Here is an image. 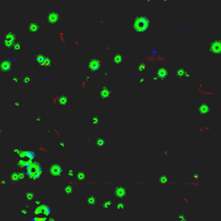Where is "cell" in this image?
I'll return each instance as SVG.
<instances>
[{
	"mask_svg": "<svg viewBox=\"0 0 221 221\" xmlns=\"http://www.w3.org/2000/svg\"><path fill=\"white\" fill-rule=\"evenodd\" d=\"M126 189L124 186H117L115 187L114 191L113 192V194L116 198L123 200L126 196Z\"/></svg>",
	"mask_w": 221,
	"mask_h": 221,
	"instance_id": "1",
	"label": "cell"
},
{
	"mask_svg": "<svg viewBox=\"0 0 221 221\" xmlns=\"http://www.w3.org/2000/svg\"><path fill=\"white\" fill-rule=\"evenodd\" d=\"M60 15L55 11L51 10L47 16V21L51 25H55L60 19Z\"/></svg>",
	"mask_w": 221,
	"mask_h": 221,
	"instance_id": "2",
	"label": "cell"
},
{
	"mask_svg": "<svg viewBox=\"0 0 221 221\" xmlns=\"http://www.w3.org/2000/svg\"><path fill=\"white\" fill-rule=\"evenodd\" d=\"M111 95H112V92H111L110 89L107 87L106 86H104L103 87H101L100 91H99V96L101 100H107L109 98H110Z\"/></svg>",
	"mask_w": 221,
	"mask_h": 221,
	"instance_id": "3",
	"label": "cell"
},
{
	"mask_svg": "<svg viewBox=\"0 0 221 221\" xmlns=\"http://www.w3.org/2000/svg\"><path fill=\"white\" fill-rule=\"evenodd\" d=\"M212 112L210 105L208 103H202L198 107V114L200 115H206L210 114Z\"/></svg>",
	"mask_w": 221,
	"mask_h": 221,
	"instance_id": "4",
	"label": "cell"
},
{
	"mask_svg": "<svg viewBox=\"0 0 221 221\" xmlns=\"http://www.w3.org/2000/svg\"><path fill=\"white\" fill-rule=\"evenodd\" d=\"M40 29V26L37 23L35 22V21H32L31 23H29V26H28V29L30 33H35L38 32Z\"/></svg>",
	"mask_w": 221,
	"mask_h": 221,
	"instance_id": "5",
	"label": "cell"
},
{
	"mask_svg": "<svg viewBox=\"0 0 221 221\" xmlns=\"http://www.w3.org/2000/svg\"><path fill=\"white\" fill-rule=\"evenodd\" d=\"M86 203L89 206H95L97 204V197L94 195H89L86 198Z\"/></svg>",
	"mask_w": 221,
	"mask_h": 221,
	"instance_id": "6",
	"label": "cell"
},
{
	"mask_svg": "<svg viewBox=\"0 0 221 221\" xmlns=\"http://www.w3.org/2000/svg\"><path fill=\"white\" fill-rule=\"evenodd\" d=\"M168 75V73H167V70L165 69H160L159 70H158L157 73V77L158 78L159 80H165V79H166Z\"/></svg>",
	"mask_w": 221,
	"mask_h": 221,
	"instance_id": "7",
	"label": "cell"
},
{
	"mask_svg": "<svg viewBox=\"0 0 221 221\" xmlns=\"http://www.w3.org/2000/svg\"><path fill=\"white\" fill-rule=\"evenodd\" d=\"M91 124L94 126H98L101 122V116L99 115H93L91 118Z\"/></svg>",
	"mask_w": 221,
	"mask_h": 221,
	"instance_id": "8",
	"label": "cell"
},
{
	"mask_svg": "<svg viewBox=\"0 0 221 221\" xmlns=\"http://www.w3.org/2000/svg\"><path fill=\"white\" fill-rule=\"evenodd\" d=\"M106 141L105 139L103 136H99L98 138L95 140V145L97 147H102L105 145Z\"/></svg>",
	"mask_w": 221,
	"mask_h": 221,
	"instance_id": "9",
	"label": "cell"
},
{
	"mask_svg": "<svg viewBox=\"0 0 221 221\" xmlns=\"http://www.w3.org/2000/svg\"><path fill=\"white\" fill-rule=\"evenodd\" d=\"M112 202L111 200H105L101 204V209L104 210H108L111 208Z\"/></svg>",
	"mask_w": 221,
	"mask_h": 221,
	"instance_id": "10",
	"label": "cell"
},
{
	"mask_svg": "<svg viewBox=\"0 0 221 221\" xmlns=\"http://www.w3.org/2000/svg\"><path fill=\"white\" fill-rule=\"evenodd\" d=\"M126 208V205L124 204V203L123 201H119L117 203H116L115 204V210H119V211H121V210H125Z\"/></svg>",
	"mask_w": 221,
	"mask_h": 221,
	"instance_id": "11",
	"label": "cell"
},
{
	"mask_svg": "<svg viewBox=\"0 0 221 221\" xmlns=\"http://www.w3.org/2000/svg\"><path fill=\"white\" fill-rule=\"evenodd\" d=\"M167 176L166 175H161L160 177H159V183H160V184L162 185V186H164L165 184H166V183L167 182Z\"/></svg>",
	"mask_w": 221,
	"mask_h": 221,
	"instance_id": "12",
	"label": "cell"
},
{
	"mask_svg": "<svg viewBox=\"0 0 221 221\" xmlns=\"http://www.w3.org/2000/svg\"><path fill=\"white\" fill-rule=\"evenodd\" d=\"M177 217L178 219H179L181 221H187V219L186 218V214L184 213H181L178 215L177 216Z\"/></svg>",
	"mask_w": 221,
	"mask_h": 221,
	"instance_id": "13",
	"label": "cell"
},
{
	"mask_svg": "<svg viewBox=\"0 0 221 221\" xmlns=\"http://www.w3.org/2000/svg\"><path fill=\"white\" fill-rule=\"evenodd\" d=\"M77 177L79 180H83L85 178V174L82 172H79L78 173Z\"/></svg>",
	"mask_w": 221,
	"mask_h": 221,
	"instance_id": "14",
	"label": "cell"
}]
</instances>
